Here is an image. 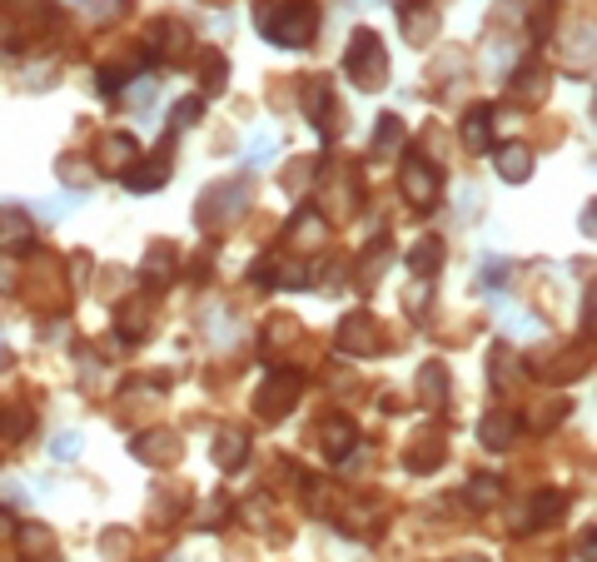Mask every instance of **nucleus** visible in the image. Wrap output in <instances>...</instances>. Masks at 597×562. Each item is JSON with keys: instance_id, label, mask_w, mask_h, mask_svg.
<instances>
[{"instance_id": "f257e3e1", "label": "nucleus", "mask_w": 597, "mask_h": 562, "mask_svg": "<svg viewBox=\"0 0 597 562\" xmlns=\"http://www.w3.org/2000/svg\"><path fill=\"white\" fill-rule=\"evenodd\" d=\"M254 21L264 25L270 40H279V46H309V36H314V25H319V11L309 0H264L254 11Z\"/></svg>"}, {"instance_id": "f03ea898", "label": "nucleus", "mask_w": 597, "mask_h": 562, "mask_svg": "<svg viewBox=\"0 0 597 562\" xmlns=\"http://www.w3.org/2000/svg\"><path fill=\"white\" fill-rule=\"evenodd\" d=\"M349 75L359 85H384V50H378V40L369 36V30H359V36H353Z\"/></svg>"}]
</instances>
